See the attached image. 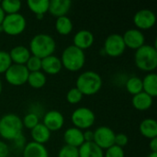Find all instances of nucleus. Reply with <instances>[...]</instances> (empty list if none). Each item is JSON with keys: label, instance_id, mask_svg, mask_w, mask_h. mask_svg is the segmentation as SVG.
<instances>
[{"label": "nucleus", "instance_id": "nucleus-1", "mask_svg": "<svg viewBox=\"0 0 157 157\" xmlns=\"http://www.w3.org/2000/svg\"><path fill=\"white\" fill-rule=\"evenodd\" d=\"M56 49V42L54 39L45 33H40L35 35L29 42V52L31 55H34L40 59H43L50 55H52Z\"/></svg>", "mask_w": 157, "mask_h": 157}, {"label": "nucleus", "instance_id": "nucleus-2", "mask_svg": "<svg viewBox=\"0 0 157 157\" xmlns=\"http://www.w3.org/2000/svg\"><path fill=\"white\" fill-rule=\"evenodd\" d=\"M136 66L145 72H152L157 67V50L155 47L144 44L134 53Z\"/></svg>", "mask_w": 157, "mask_h": 157}, {"label": "nucleus", "instance_id": "nucleus-3", "mask_svg": "<svg viewBox=\"0 0 157 157\" xmlns=\"http://www.w3.org/2000/svg\"><path fill=\"white\" fill-rule=\"evenodd\" d=\"M75 87L84 96H93L101 89L102 78L94 71H86L77 77Z\"/></svg>", "mask_w": 157, "mask_h": 157}, {"label": "nucleus", "instance_id": "nucleus-4", "mask_svg": "<svg viewBox=\"0 0 157 157\" xmlns=\"http://www.w3.org/2000/svg\"><path fill=\"white\" fill-rule=\"evenodd\" d=\"M22 120L16 114L9 113L0 119V136L5 140L13 141L22 134Z\"/></svg>", "mask_w": 157, "mask_h": 157}, {"label": "nucleus", "instance_id": "nucleus-5", "mask_svg": "<svg viewBox=\"0 0 157 157\" xmlns=\"http://www.w3.org/2000/svg\"><path fill=\"white\" fill-rule=\"evenodd\" d=\"M61 62L63 67L68 71L76 72L83 68L86 62V55L84 51L74 45H70L63 50Z\"/></svg>", "mask_w": 157, "mask_h": 157}, {"label": "nucleus", "instance_id": "nucleus-6", "mask_svg": "<svg viewBox=\"0 0 157 157\" xmlns=\"http://www.w3.org/2000/svg\"><path fill=\"white\" fill-rule=\"evenodd\" d=\"M27 26L26 18L20 13L6 15L1 25L2 30L10 36H17L21 34Z\"/></svg>", "mask_w": 157, "mask_h": 157}, {"label": "nucleus", "instance_id": "nucleus-7", "mask_svg": "<svg viewBox=\"0 0 157 157\" xmlns=\"http://www.w3.org/2000/svg\"><path fill=\"white\" fill-rule=\"evenodd\" d=\"M71 121L75 128L81 131L88 130L95 123L96 116L93 110L89 108L81 107L74 110L71 116Z\"/></svg>", "mask_w": 157, "mask_h": 157}, {"label": "nucleus", "instance_id": "nucleus-8", "mask_svg": "<svg viewBox=\"0 0 157 157\" xmlns=\"http://www.w3.org/2000/svg\"><path fill=\"white\" fill-rule=\"evenodd\" d=\"M29 72L25 65L12 63L5 73L6 82L12 86H19L27 83Z\"/></svg>", "mask_w": 157, "mask_h": 157}, {"label": "nucleus", "instance_id": "nucleus-9", "mask_svg": "<svg viewBox=\"0 0 157 157\" xmlns=\"http://www.w3.org/2000/svg\"><path fill=\"white\" fill-rule=\"evenodd\" d=\"M126 49L122 35L118 33L110 34L104 42V52L110 57L121 56Z\"/></svg>", "mask_w": 157, "mask_h": 157}, {"label": "nucleus", "instance_id": "nucleus-10", "mask_svg": "<svg viewBox=\"0 0 157 157\" xmlns=\"http://www.w3.org/2000/svg\"><path fill=\"white\" fill-rule=\"evenodd\" d=\"M115 132L112 129L107 126H100L94 131L93 142L102 150H107L114 145Z\"/></svg>", "mask_w": 157, "mask_h": 157}, {"label": "nucleus", "instance_id": "nucleus-11", "mask_svg": "<svg viewBox=\"0 0 157 157\" xmlns=\"http://www.w3.org/2000/svg\"><path fill=\"white\" fill-rule=\"evenodd\" d=\"M155 22L156 16L150 9H141L133 17V23L139 30L150 29L155 26Z\"/></svg>", "mask_w": 157, "mask_h": 157}, {"label": "nucleus", "instance_id": "nucleus-12", "mask_svg": "<svg viewBox=\"0 0 157 157\" xmlns=\"http://www.w3.org/2000/svg\"><path fill=\"white\" fill-rule=\"evenodd\" d=\"M122 38H123L125 46L133 50H137L141 48L142 46L144 45V42H145V37L143 31L137 29H128L122 35Z\"/></svg>", "mask_w": 157, "mask_h": 157}, {"label": "nucleus", "instance_id": "nucleus-13", "mask_svg": "<svg viewBox=\"0 0 157 157\" xmlns=\"http://www.w3.org/2000/svg\"><path fill=\"white\" fill-rule=\"evenodd\" d=\"M42 124L50 131V132H56L62 129L64 124V118L63 115L58 110H50L48 111L43 117Z\"/></svg>", "mask_w": 157, "mask_h": 157}, {"label": "nucleus", "instance_id": "nucleus-14", "mask_svg": "<svg viewBox=\"0 0 157 157\" xmlns=\"http://www.w3.org/2000/svg\"><path fill=\"white\" fill-rule=\"evenodd\" d=\"M94 40H95V38L91 31H89L87 29H81V30L77 31L75 33V35L74 36V39H73L74 44L73 45L75 46L76 48L84 51V50L91 47L94 43Z\"/></svg>", "mask_w": 157, "mask_h": 157}, {"label": "nucleus", "instance_id": "nucleus-15", "mask_svg": "<svg viewBox=\"0 0 157 157\" xmlns=\"http://www.w3.org/2000/svg\"><path fill=\"white\" fill-rule=\"evenodd\" d=\"M72 6L71 0H51L48 12L53 17H60L66 16Z\"/></svg>", "mask_w": 157, "mask_h": 157}, {"label": "nucleus", "instance_id": "nucleus-16", "mask_svg": "<svg viewBox=\"0 0 157 157\" xmlns=\"http://www.w3.org/2000/svg\"><path fill=\"white\" fill-rule=\"evenodd\" d=\"M62 67L61 59L53 54L41 59V70L47 75H57L62 70Z\"/></svg>", "mask_w": 157, "mask_h": 157}, {"label": "nucleus", "instance_id": "nucleus-17", "mask_svg": "<svg viewBox=\"0 0 157 157\" xmlns=\"http://www.w3.org/2000/svg\"><path fill=\"white\" fill-rule=\"evenodd\" d=\"M63 140L66 145H70L75 148H79L85 143L83 132L75 127L69 128L64 132Z\"/></svg>", "mask_w": 157, "mask_h": 157}, {"label": "nucleus", "instance_id": "nucleus-18", "mask_svg": "<svg viewBox=\"0 0 157 157\" xmlns=\"http://www.w3.org/2000/svg\"><path fill=\"white\" fill-rule=\"evenodd\" d=\"M9 56L11 58L12 63L16 64L25 65L28 60L29 59V57L31 56V53L27 47L22 45H17L11 49L9 52Z\"/></svg>", "mask_w": 157, "mask_h": 157}, {"label": "nucleus", "instance_id": "nucleus-19", "mask_svg": "<svg viewBox=\"0 0 157 157\" xmlns=\"http://www.w3.org/2000/svg\"><path fill=\"white\" fill-rule=\"evenodd\" d=\"M23 157H49V155L43 144L30 142L24 146Z\"/></svg>", "mask_w": 157, "mask_h": 157}, {"label": "nucleus", "instance_id": "nucleus-20", "mask_svg": "<svg viewBox=\"0 0 157 157\" xmlns=\"http://www.w3.org/2000/svg\"><path fill=\"white\" fill-rule=\"evenodd\" d=\"M79 157H104L103 150L94 142H85L78 148Z\"/></svg>", "mask_w": 157, "mask_h": 157}, {"label": "nucleus", "instance_id": "nucleus-21", "mask_svg": "<svg viewBox=\"0 0 157 157\" xmlns=\"http://www.w3.org/2000/svg\"><path fill=\"white\" fill-rule=\"evenodd\" d=\"M153 102H154V98L149 95H147L146 93H144V91L137 95H134L132 99V106L137 110L140 111H144L149 109L152 107Z\"/></svg>", "mask_w": 157, "mask_h": 157}, {"label": "nucleus", "instance_id": "nucleus-22", "mask_svg": "<svg viewBox=\"0 0 157 157\" xmlns=\"http://www.w3.org/2000/svg\"><path fill=\"white\" fill-rule=\"evenodd\" d=\"M139 131L143 136L150 140L157 138V122L154 119L144 120L139 126Z\"/></svg>", "mask_w": 157, "mask_h": 157}, {"label": "nucleus", "instance_id": "nucleus-23", "mask_svg": "<svg viewBox=\"0 0 157 157\" xmlns=\"http://www.w3.org/2000/svg\"><path fill=\"white\" fill-rule=\"evenodd\" d=\"M31 137L33 140L32 142L44 145L51 138V132L42 123H39L31 130Z\"/></svg>", "mask_w": 157, "mask_h": 157}, {"label": "nucleus", "instance_id": "nucleus-24", "mask_svg": "<svg viewBox=\"0 0 157 157\" xmlns=\"http://www.w3.org/2000/svg\"><path fill=\"white\" fill-rule=\"evenodd\" d=\"M143 81V91L152 97L153 98L157 96V75L156 74L151 73L146 75Z\"/></svg>", "mask_w": 157, "mask_h": 157}, {"label": "nucleus", "instance_id": "nucleus-25", "mask_svg": "<svg viewBox=\"0 0 157 157\" xmlns=\"http://www.w3.org/2000/svg\"><path fill=\"white\" fill-rule=\"evenodd\" d=\"M73 28H74L73 22L67 16H63V17H60L56 18L55 29L59 34L68 35L72 32Z\"/></svg>", "mask_w": 157, "mask_h": 157}, {"label": "nucleus", "instance_id": "nucleus-26", "mask_svg": "<svg viewBox=\"0 0 157 157\" xmlns=\"http://www.w3.org/2000/svg\"><path fill=\"white\" fill-rule=\"evenodd\" d=\"M50 0H29L27 5L30 11L37 16H43L49 9Z\"/></svg>", "mask_w": 157, "mask_h": 157}, {"label": "nucleus", "instance_id": "nucleus-27", "mask_svg": "<svg viewBox=\"0 0 157 157\" xmlns=\"http://www.w3.org/2000/svg\"><path fill=\"white\" fill-rule=\"evenodd\" d=\"M46 82H47L46 75L41 71L29 73V77H28V81H27V83L32 88H36V89L43 87L45 86Z\"/></svg>", "mask_w": 157, "mask_h": 157}, {"label": "nucleus", "instance_id": "nucleus-28", "mask_svg": "<svg viewBox=\"0 0 157 157\" xmlns=\"http://www.w3.org/2000/svg\"><path fill=\"white\" fill-rule=\"evenodd\" d=\"M126 89L127 91L134 96L141 92H143V81L140 77L132 76L126 82Z\"/></svg>", "mask_w": 157, "mask_h": 157}, {"label": "nucleus", "instance_id": "nucleus-29", "mask_svg": "<svg viewBox=\"0 0 157 157\" xmlns=\"http://www.w3.org/2000/svg\"><path fill=\"white\" fill-rule=\"evenodd\" d=\"M21 2L19 0H4L1 1L0 6L6 15L18 13L21 8Z\"/></svg>", "mask_w": 157, "mask_h": 157}, {"label": "nucleus", "instance_id": "nucleus-30", "mask_svg": "<svg viewBox=\"0 0 157 157\" xmlns=\"http://www.w3.org/2000/svg\"><path fill=\"white\" fill-rule=\"evenodd\" d=\"M40 123V118L37 114L30 112L25 115V117L22 120L23 127H26L27 129L32 130L34 127H36Z\"/></svg>", "mask_w": 157, "mask_h": 157}, {"label": "nucleus", "instance_id": "nucleus-31", "mask_svg": "<svg viewBox=\"0 0 157 157\" xmlns=\"http://www.w3.org/2000/svg\"><path fill=\"white\" fill-rule=\"evenodd\" d=\"M83 97H84V95L76 87H73V88H71L67 92V94H66V100L70 104L75 105V104L79 103L82 100Z\"/></svg>", "mask_w": 157, "mask_h": 157}, {"label": "nucleus", "instance_id": "nucleus-32", "mask_svg": "<svg viewBox=\"0 0 157 157\" xmlns=\"http://www.w3.org/2000/svg\"><path fill=\"white\" fill-rule=\"evenodd\" d=\"M25 66L27 67L29 73L40 71L41 70V59L34 55H31L29 59L28 60V62L26 63Z\"/></svg>", "mask_w": 157, "mask_h": 157}, {"label": "nucleus", "instance_id": "nucleus-33", "mask_svg": "<svg viewBox=\"0 0 157 157\" xmlns=\"http://www.w3.org/2000/svg\"><path fill=\"white\" fill-rule=\"evenodd\" d=\"M12 64L9 52L6 51H0V74H5L6 71Z\"/></svg>", "mask_w": 157, "mask_h": 157}, {"label": "nucleus", "instance_id": "nucleus-34", "mask_svg": "<svg viewBox=\"0 0 157 157\" xmlns=\"http://www.w3.org/2000/svg\"><path fill=\"white\" fill-rule=\"evenodd\" d=\"M58 157H79L78 148L65 144L60 149Z\"/></svg>", "mask_w": 157, "mask_h": 157}, {"label": "nucleus", "instance_id": "nucleus-35", "mask_svg": "<svg viewBox=\"0 0 157 157\" xmlns=\"http://www.w3.org/2000/svg\"><path fill=\"white\" fill-rule=\"evenodd\" d=\"M104 157H125V153L123 148L114 144L106 150Z\"/></svg>", "mask_w": 157, "mask_h": 157}, {"label": "nucleus", "instance_id": "nucleus-36", "mask_svg": "<svg viewBox=\"0 0 157 157\" xmlns=\"http://www.w3.org/2000/svg\"><path fill=\"white\" fill-rule=\"evenodd\" d=\"M129 142V138L125 133H118L115 134V140H114V144L123 148L124 146H126L128 144Z\"/></svg>", "mask_w": 157, "mask_h": 157}, {"label": "nucleus", "instance_id": "nucleus-37", "mask_svg": "<svg viewBox=\"0 0 157 157\" xmlns=\"http://www.w3.org/2000/svg\"><path fill=\"white\" fill-rule=\"evenodd\" d=\"M8 155H9L8 145L5 142L0 141V157H7Z\"/></svg>", "mask_w": 157, "mask_h": 157}, {"label": "nucleus", "instance_id": "nucleus-38", "mask_svg": "<svg viewBox=\"0 0 157 157\" xmlns=\"http://www.w3.org/2000/svg\"><path fill=\"white\" fill-rule=\"evenodd\" d=\"M83 136H84V141L85 142H93V140H94V132H92L90 130H86V132H83Z\"/></svg>", "mask_w": 157, "mask_h": 157}, {"label": "nucleus", "instance_id": "nucleus-39", "mask_svg": "<svg viewBox=\"0 0 157 157\" xmlns=\"http://www.w3.org/2000/svg\"><path fill=\"white\" fill-rule=\"evenodd\" d=\"M13 142H14V144H15V145H16L17 147L22 148V147H24L25 138L23 137V135H22V134H20V135H19V136H17L16 139H14V140H13Z\"/></svg>", "mask_w": 157, "mask_h": 157}, {"label": "nucleus", "instance_id": "nucleus-40", "mask_svg": "<svg viewBox=\"0 0 157 157\" xmlns=\"http://www.w3.org/2000/svg\"><path fill=\"white\" fill-rule=\"evenodd\" d=\"M149 147H150L151 153H157V138H154L150 141Z\"/></svg>", "mask_w": 157, "mask_h": 157}, {"label": "nucleus", "instance_id": "nucleus-41", "mask_svg": "<svg viewBox=\"0 0 157 157\" xmlns=\"http://www.w3.org/2000/svg\"><path fill=\"white\" fill-rule=\"evenodd\" d=\"M5 17H6V14H5V12L3 11V9H2L1 6H0V26H1L2 23H3V20H4Z\"/></svg>", "mask_w": 157, "mask_h": 157}, {"label": "nucleus", "instance_id": "nucleus-42", "mask_svg": "<svg viewBox=\"0 0 157 157\" xmlns=\"http://www.w3.org/2000/svg\"><path fill=\"white\" fill-rule=\"evenodd\" d=\"M147 157H157V153H150V155Z\"/></svg>", "mask_w": 157, "mask_h": 157}, {"label": "nucleus", "instance_id": "nucleus-43", "mask_svg": "<svg viewBox=\"0 0 157 157\" xmlns=\"http://www.w3.org/2000/svg\"><path fill=\"white\" fill-rule=\"evenodd\" d=\"M2 91H3V83H2V81H1V79H0V95H1V93H2Z\"/></svg>", "mask_w": 157, "mask_h": 157}, {"label": "nucleus", "instance_id": "nucleus-44", "mask_svg": "<svg viewBox=\"0 0 157 157\" xmlns=\"http://www.w3.org/2000/svg\"><path fill=\"white\" fill-rule=\"evenodd\" d=\"M0 3H1V1H0Z\"/></svg>", "mask_w": 157, "mask_h": 157}]
</instances>
